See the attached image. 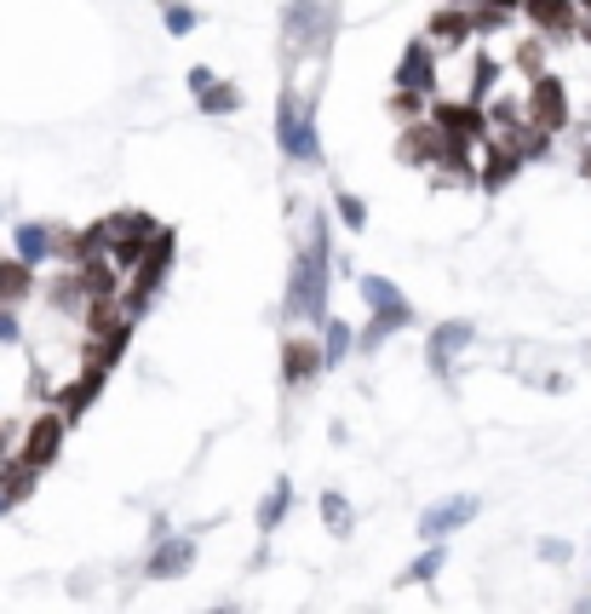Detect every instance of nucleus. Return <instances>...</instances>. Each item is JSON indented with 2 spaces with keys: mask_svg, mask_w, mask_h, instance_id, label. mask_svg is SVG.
I'll use <instances>...</instances> for the list:
<instances>
[{
  "mask_svg": "<svg viewBox=\"0 0 591 614\" xmlns=\"http://www.w3.org/2000/svg\"><path fill=\"white\" fill-rule=\"evenodd\" d=\"M334 219L328 208H310V224L299 247H293V265H287V287H282V316L293 321H310V328H321L334 310H328V294H334Z\"/></svg>",
  "mask_w": 591,
  "mask_h": 614,
  "instance_id": "1",
  "label": "nucleus"
},
{
  "mask_svg": "<svg viewBox=\"0 0 591 614\" xmlns=\"http://www.w3.org/2000/svg\"><path fill=\"white\" fill-rule=\"evenodd\" d=\"M339 35V7L334 0H287L282 7V46H287V64H328V46Z\"/></svg>",
  "mask_w": 591,
  "mask_h": 614,
  "instance_id": "2",
  "label": "nucleus"
},
{
  "mask_svg": "<svg viewBox=\"0 0 591 614\" xmlns=\"http://www.w3.org/2000/svg\"><path fill=\"white\" fill-rule=\"evenodd\" d=\"M276 150L299 167L321 161V127H316V86L287 81L276 98Z\"/></svg>",
  "mask_w": 591,
  "mask_h": 614,
  "instance_id": "3",
  "label": "nucleus"
},
{
  "mask_svg": "<svg viewBox=\"0 0 591 614\" xmlns=\"http://www.w3.org/2000/svg\"><path fill=\"white\" fill-rule=\"evenodd\" d=\"M172 258H179V236H172V230L161 224V236H156L150 258H144L138 271H127V282H122V310H127L133 321L161 299V287H167V276H172Z\"/></svg>",
  "mask_w": 591,
  "mask_h": 614,
  "instance_id": "4",
  "label": "nucleus"
},
{
  "mask_svg": "<svg viewBox=\"0 0 591 614\" xmlns=\"http://www.w3.org/2000/svg\"><path fill=\"white\" fill-rule=\"evenodd\" d=\"M109 224V265L115 271H138L144 258H150V247H156V236H161V224L150 219V213H138V208H122V213H109L104 219Z\"/></svg>",
  "mask_w": 591,
  "mask_h": 614,
  "instance_id": "5",
  "label": "nucleus"
},
{
  "mask_svg": "<svg viewBox=\"0 0 591 614\" xmlns=\"http://www.w3.org/2000/svg\"><path fill=\"white\" fill-rule=\"evenodd\" d=\"M64 443H70V420L57 414V407H35V420L23 425V443H18V459L29 472H52L57 459H64Z\"/></svg>",
  "mask_w": 591,
  "mask_h": 614,
  "instance_id": "6",
  "label": "nucleus"
},
{
  "mask_svg": "<svg viewBox=\"0 0 591 614\" xmlns=\"http://www.w3.org/2000/svg\"><path fill=\"white\" fill-rule=\"evenodd\" d=\"M391 93H420V98H442V52L413 35L397 57V75H391Z\"/></svg>",
  "mask_w": 591,
  "mask_h": 614,
  "instance_id": "7",
  "label": "nucleus"
},
{
  "mask_svg": "<svg viewBox=\"0 0 591 614\" xmlns=\"http://www.w3.org/2000/svg\"><path fill=\"white\" fill-rule=\"evenodd\" d=\"M523 121L535 127V133H546V138H557L569 121H574V109H569V86L557 81L551 70L540 75V81H528V98H523Z\"/></svg>",
  "mask_w": 591,
  "mask_h": 614,
  "instance_id": "8",
  "label": "nucleus"
},
{
  "mask_svg": "<svg viewBox=\"0 0 591 614\" xmlns=\"http://www.w3.org/2000/svg\"><path fill=\"white\" fill-rule=\"evenodd\" d=\"M357 287H362V305H368V321H373V328H386V334L413 328V316H420V310H413V299L402 294L391 276H362Z\"/></svg>",
  "mask_w": 591,
  "mask_h": 614,
  "instance_id": "9",
  "label": "nucleus"
},
{
  "mask_svg": "<svg viewBox=\"0 0 591 614\" xmlns=\"http://www.w3.org/2000/svg\"><path fill=\"white\" fill-rule=\"evenodd\" d=\"M477 345V321H465V316H448V321H436V328L425 334V368L436 379H448L454 362L465 357V350Z\"/></svg>",
  "mask_w": 591,
  "mask_h": 614,
  "instance_id": "10",
  "label": "nucleus"
},
{
  "mask_svg": "<svg viewBox=\"0 0 591 614\" xmlns=\"http://www.w3.org/2000/svg\"><path fill=\"white\" fill-rule=\"evenodd\" d=\"M477 511H483L477 494H442L436 506L420 511V540L425 546H448V534H460L465 522H477Z\"/></svg>",
  "mask_w": 591,
  "mask_h": 614,
  "instance_id": "11",
  "label": "nucleus"
},
{
  "mask_svg": "<svg viewBox=\"0 0 591 614\" xmlns=\"http://www.w3.org/2000/svg\"><path fill=\"white\" fill-rule=\"evenodd\" d=\"M321 373H328L321 339L316 334H287L282 339V391H310Z\"/></svg>",
  "mask_w": 591,
  "mask_h": 614,
  "instance_id": "12",
  "label": "nucleus"
},
{
  "mask_svg": "<svg viewBox=\"0 0 591 614\" xmlns=\"http://www.w3.org/2000/svg\"><path fill=\"white\" fill-rule=\"evenodd\" d=\"M196 534H167L161 546H150V558H144V580H150V586H167V580H184L190 569H196Z\"/></svg>",
  "mask_w": 591,
  "mask_h": 614,
  "instance_id": "13",
  "label": "nucleus"
},
{
  "mask_svg": "<svg viewBox=\"0 0 591 614\" xmlns=\"http://www.w3.org/2000/svg\"><path fill=\"white\" fill-rule=\"evenodd\" d=\"M104 385H109V373H104V368H93V362H81V368H75V379H70V385H57L46 407H57V414H64L70 425H81V420H86V407H93V402L104 396Z\"/></svg>",
  "mask_w": 591,
  "mask_h": 614,
  "instance_id": "14",
  "label": "nucleus"
},
{
  "mask_svg": "<svg viewBox=\"0 0 591 614\" xmlns=\"http://www.w3.org/2000/svg\"><path fill=\"white\" fill-rule=\"evenodd\" d=\"M523 18H528V29H535L546 46L580 35V7H574V0H523Z\"/></svg>",
  "mask_w": 591,
  "mask_h": 614,
  "instance_id": "15",
  "label": "nucleus"
},
{
  "mask_svg": "<svg viewBox=\"0 0 591 614\" xmlns=\"http://www.w3.org/2000/svg\"><path fill=\"white\" fill-rule=\"evenodd\" d=\"M57 247H64V230L46 224V219H23V224L12 230V258H23L29 271L57 265Z\"/></svg>",
  "mask_w": 591,
  "mask_h": 614,
  "instance_id": "16",
  "label": "nucleus"
},
{
  "mask_svg": "<svg viewBox=\"0 0 591 614\" xmlns=\"http://www.w3.org/2000/svg\"><path fill=\"white\" fill-rule=\"evenodd\" d=\"M425 41H431L442 57H448V52H465L471 41H477V18H471V7H454V0H448V7H436V12H431Z\"/></svg>",
  "mask_w": 591,
  "mask_h": 614,
  "instance_id": "17",
  "label": "nucleus"
},
{
  "mask_svg": "<svg viewBox=\"0 0 591 614\" xmlns=\"http://www.w3.org/2000/svg\"><path fill=\"white\" fill-rule=\"evenodd\" d=\"M397 161L402 167H420V172H436L442 167V127L431 121H413V127H397Z\"/></svg>",
  "mask_w": 591,
  "mask_h": 614,
  "instance_id": "18",
  "label": "nucleus"
},
{
  "mask_svg": "<svg viewBox=\"0 0 591 614\" xmlns=\"http://www.w3.org/2000/svg\"><path fill=\"white\" fill-rule=\"evenodd\" d=\"M523 167H528V161H523V150H517L511 138H499V133L483 138V172H477V184H483V190H506Z\"/></svg>",
  "mask_w": 591,
  "mask_h": 614,
  "instance_id": "19",
  "label": "nucleus"
},
{
  "mask_svg": "<svg viewBox=\"0 0 591 614\" xmlns=\"http://www.w3.org/2000/svg\"><path fill=\"white\" fill-rule=\"evenodd\" d=\"M133 334H138V321L127 316L122 328H109V334H98V339H81V362H93V368L115 373V368L127 362V350H133Z\"/></svg>",
  "mask_w": 591,
  "mask_h": 614,
  "instance_id": "20",
  "label": "nucleus"
},
{
  "mask_svg": "<svg viewBox=\"0 0 591 614\" xmlns=\"http://www.w3.org/2000/svg\"><path fill=\"white\" fill-rule=\"evenodd\" d=\"M46 305L57 310V316H70V321H81L86 316V282H81V271H70V265H57L52 271V287H46Z\"/></svg>",
  "mask_w": 591,
  "mask_h": 614,
  "instance_id": "21",
  "label": "nucleus"
},
{
  "mask_svg": "<svg viewBox=\"0 0 591 614\" xmlns=\"http://www.w3.org/2000/svg\"><path fill=\"white\" fill-rule=\"evenodd\" d=\"M293 477H276L271 488H264V500H258V511H253V529H258V540H271L282 522H287V511H293Z\"/></svg>",
  "mask_w": 591,
  "mask_h": 614,
  "instance_id": "22",
  "label": "nucleus"
},
{
  "mask_svg": "<svg viewBox=\"0 0 591 614\" xmlns=\"http://www.w3.org/2000/svg\"><path fill=\"white\" fill-rule=\"evenodd\" d=\"M35 294H41L35 271H29L23 258H7V253H0V310H18L23 299H35Z\"/></svg>",
  "mask_w": 591,
  "mask_h": 614,
  "instance_id": "23",
  "label": "nucleus"
},
{
  "mask_svg": "<svg viewBox=\"0 0 591 614\" xmlns=\"http://www.w3.org/2000/svg\"><path fill=\"white\" fill-rule=\"evenodd\" d=\"M35 488H41V472H29V465H23L18 454H12L7 465H0V500H7L12 511L35 500Z\"/></svg>",
  "mask_w": 591,
  "mask_h": 614,
  "instance_id": "24",
  "label": "nucleus"
},
{
  "mask_svg": "<svg viewBox=\"0 0 591 614\" xmlns=\"http://www.w3.org/2000/svg\"><path fill=\"white\" fill-rule=\"evenodd\" d=\"M316 511H321V529H328L334 540H350V534H357V511H350V500H345L339 488H321Z\"/></svg>",
  "mask_w": 591,
  "mask_h": 614,
  "instance_id": "25",
  "label": "nucleus"
},
{
  "mask_svg": "<svg viewBox=\"0 0 591 614\" xmlns=\"http://www.w3.org/2000/svg\"><path fill=\"white\" fill-rule=\"evenodd\" d=\"M442 569H448V546H425L420 558H413V563L397 574V586H436Z\"/></svg>",
  "mask_w": 591,
  "mask_h": 614,
  "instance_id": "26",
  "label": "nucleus"
},
{
  "mask_svg": "<svg viewBox=\"0 0 591 614\" xmlns=\"http://www.w3.org/2000/svg\"><path fill=\"white\" fill-rule=\"evenodd\" d=\"M316 339H321V357H328V368H339L350 350H357V328H350V321H339V316H328L316 328Z\"/></svg>",
  "mask_w": 591,
  "mask_h": 614,
  "instance_id": "27",
  "label": "nucleus"
},
{
  "mask_svg": "<svg viewBox=\"0 0 591 614\" xmlns=\"http://www.w3.org/2000/svg\"><path fill=\"white\" fill-rule=\"evenodd\" d=\"M196 109H201V115H235V109H242V86H235V81L201 86V93H196Z\"/></svg>",
  "mask_w": 591,
  "mask_h": 614,
  "instance_id": "28",
  "label": "nucleus"
},
{
  "mask_svg": "<svg viewBox=\"0 0 591 614\" xmlns=\"http://www.w3.org/2000/svg\"><path fill=\"white\" fill-rule=\"evenodd\" d=\"M328 201H334V219L350 230V236H362L368 230V201L357 190H328Z\"/></svg>",
  "mask_w": 591,
  "mask_h": 614,
  "instance_id": "29",
  "label": "nucleus"
},
{
  "mask_svg": "<svg viewBox=\"0 0 591 614\" xmlns=\"http://www.w3.org/2000/svg\"><path fill=\"white\" fill-rule=\"evenodd\" d=\"M156 7H161V23H167L172 41H184V35H196V29H201V12L190 7V0H156Z\"/></svg>",
  "mask_w": 591,
  "mask_h": 614,
  "instance_id": "30",
  "label": "nucleus"
},
{
  "mask_svg": "<svg viewBox=\"0 0 591 614\" xmlns=\"http://www.w3.org/2000/svg\"><path fill=\"white\" fill-rule=\"evenodd\" d=\"M511 64H517L528 81H540V75H546V41H540V35H528V41L511 52Z\"/></svg>",
  "mask_w": 591,
  "mask_h": 614,
  "instance_id": "31",
  "label": "nucleus"
},
{
  "mask_svg": "<svg viewBox=\"0 0 591 614\" xmlns=\"http://www.w3.org/2000/svg\"><path fill=\"white\" fill-rule=\"evenodd\" d=\"M391 115H397V127H413V121H425V115H431V98H420V93H391Z\"/></svg>",
  "mask_w": 591,
  "mask_h": 614,
  "instance_id": "32",
  "label": "nucleus"
},
{
  "mask_svg": "<svg viewBox=\"0 0 591 614\" xmlns=\"http://www.w3.org/2000/svg\"><path fill=\"white\" fill-rule=\"evenodd\" d=\"M535 558L551 563V569H563V563L574 558V546H569V540H557V534H546V540H535Z\"/></svg>",
  "mask_w": 591,
  "mask_h": 614,
  "instance_id": "33",
  "label": "nucleus"
},
{
  "mask_svg": "<svg viewBox=\"0 0 591 614\" xmlns=\"http://www.w3.org/2000/svg\"><path fill=\"white\" fill-rule=\"evenodd\" d=\"M454 7H471V12H499V18H517L523 0H454Z\"/></svg>",
  "mask_w": 591,
  "mask_h": 614,
  "instance_id": "34",
  "label": "nucleus"
},
{
  "mask_svg": "<svg viewBox=\"0 0 591 614\" xmlns=\"http://www.w3.org/2000/svg\"><path fill=\"white\" fill-rule=\"evenodd\" d=\"M0 345H23V321H18V310H0Z\"/></svg>",
  "mask_w": 591,
  "mask_h": 614,
  "instance_id": "35",
  "label": "nucleus"
},
{
  "mask_svg": "<svg viewBox=\"0 0 591 614\" xmlns=\"http://www.w3.org/2000/svg\"><path fill=\"white\" fill-rule=\"evenodd\" d=\"M172 534V522H167V511H150V546H161Z\"/></svg>",
  "mask_w": 591,
  "mask_h": 614,
  "instance_id": "36",
  "label": "nucleus"
},
{
  "mask_svg": "<svg viewBox=\"0 0 591 614\" xmlns=\"http://www.w3.org/2000/svg\"><path fill=\"white\" fill-rule=\"evenodd\" d=\"M213 81H219L213 70H207V64H196V70H190V93H201V86H213Z\"/></svg>",
  "mask_w": 591,
  "mask_h": 614,
  "instance_id": "37",
  "label": "nucleus"
},
{
  "mask_svg": "<svg viewBox=\"0 0 591 614\" xmlns=\"http://www.w3.org/2000/svg\"><path fill=\"white\" fill-rule=\"evenodd\" d=\"M580 179L591 184V133H585V144H580Z\"/></svg>",
  "mask_w": 591,
  "mask_h": 614,
  "instance_id": "38",
  "label": "nucleus"
},
{
  "mask_svg": "<svg viewBox=\"0 0 591 614\" xmlns=\"http://www.w3.org/2000/svg\"><path fill=\"white\" fill-rule=\"evenodd\" d=\"M7 448H12V431H7V420H0V465H7V459H12Z\"/></svg>",
  "mask_w": 591,
  "mask_h": 614,
  "instance_id": "39",
  "label": "nucleus"
},
{
  "mask_svg": "<svg viewBox=\"0 0 591 614\" xmlns=\"http://www.w3.org/2000/svg\"><path fill=\"white\" fill-rule=\"evenodd\" d=\"M580 41L591 46V12H580Z\"/></svg>",
  "mask_w": 591,
  "mask_h": 614,
  "instance_id": "40",
  "label": "nucleus"
},
{
  "mask_svg": "<svg viewBox=\"0 0 591 614\" xmlns=\"http://www.w3.org/2000/svg\"><path fill=\"white\" fill-rule=\"evenodd\" d=\"M213 614H242V608H235V603H219V608H213Z\"/></svg>",
  "mask_w": 591,
  "mask_h": 614,
  "instance_id": "41",
  "label": "nucleus"
},
{
  "mask_svg": "<svg viewBox=\"0 0 591 614\" xmlns=\"http://www.w3.org/2000/svg\"><path fill=\"white\" fill-rule=\"evenodd\" d=\"M574 614H591V597H585V603H580V608H574Z\"/></svg>",
  "mask_w": 591,
  "mask_h": 614,
  "instance_id": "42",
  "label": "nucleus"
},
{
  "mask_svg": "<svg viewBox=\"0 0 591 614\" xmlns=\"http://www.w3.org/2000/svg\"><path fill=\"white\" fill-rule=\"evenodd\" d=\"M7 511H12V506H7V500H0V522H7Z\"/></svg>",
  "mask_w": 591,
  "mask_h": 614,
  "instance_id": "43",
  "label": "nucleus"
},
{
  "mask_svg": "<svg viewBox=\"0 0 591 614\" xmlns=\"http://www.w3.org/2000/svg\"><path fill=\"white\" fill-rule=\"evenodd\" d=\"M574 7H580V12H591V0H574Z\"/></svg>",
  "mask_w": 591,
  "mask_h": 614,
  "instance_id": "44",
  "label": "nucleus"
}]
</instances>
